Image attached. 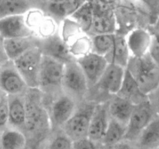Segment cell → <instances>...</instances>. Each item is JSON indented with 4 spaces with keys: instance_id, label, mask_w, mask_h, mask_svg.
I'll return each mask as SVG.
<instances>
[{
    "instance_id": "cell-1",
    "label": "cell",
    "mask_w": 159,
    "mask_h": 149,
    "mask_svg": "<svg viewBox=\"0 0 159 149\" xmlns=\"http://www.w3.org/2000/svg\"><path fill=\"white\" fill-rule=\"evenodd\" d=\"M25 130L35 133L51 128L48 110L43 101V95L40 89L29 88L25 94Z\"/></svg>"
},
{
    "instance_id": "cell-2",
    "label": "cell",
    "mask_w": 159,
    "mask_h": 149,
    "mask_svg": "<svg viewBox=\"0 0 159 149\" xmlns=\"http://www.w3.org/2000/svg\"><path fill=\"white\" fill-rule=\"evenodd\" d=\"M127 69L147 96L158 85L159 67L149 54L141 57H130Z\"/></svg>"
},
{
    "instance_id": "cell-3",
    "label": "cell",
    "mask_w": 159,
    "mask_h": 149,
    "mask_svg": "<svg viewBox=\"0 0 159 149\" xmlns=\"http://www.w3.org/2000/svg\"><path fill=\"white\" fill-rule=\"evenodd\" d=\"M65 64L48 56H42L38 89L43 97L51 98L62 92Z\"/></svg>"
},
{
    "instance_id": "cell-4",
    "label": "cell",
    "mask_w": 159,
    "mask_h": 149,
    "mask_svg": "<svg viewBox=\"0 0 159 149\" xmlns=\"http://www.w3.org/2000/svg\"><path fill=\"white\" fill-rule=\"evenodd\" d=\"M96 102L93 101H82L78 103L72 116L62 127L64 133L71 140L88 138L89 128Z\"/></svg>"
},
{
    "instance_id": "cell-5",
    "label": "cell",
    "mask_w": 159,
    "mask_h": 149,
    "mask_svg": "<svg viewBox=\"0 0 159 149\" xmlns=\"http://www.w3.org/2000/svg\"><path fill=\"white\" fill-rule=\"evenodd\" d=\"M89 86L85 75L77 61H71L65 64L62 91L68 94L78 102L85 100Z\"/></svg>"
},
{
    "instance_id": "cell-6",
    "label": "cell",
    "mask_w": 159,
    "mask_h": 149,
    "mask_svg": "<svg viewBox=\"0 0 159 149\" xmlns=\"http://www.w3.org/2000/svg\"><path fill=\"white\" fill-rule=\"evenodd\" d=\"M51 100L49 105H45V106H48V108H46L51 129H62L74 113L79 102L63 91L51 97Z\"/></svg>"
},
{
    "instance_id": "cell-7",
    "label": "cell",
    "mask_w": 159,
    "mask_h": 149,
    "mask_svg": "<svg viewBox=\"0 0 159 149\" xmlns=\"http://www.w3.org/2000/svg\"><path fill=\"white\" fill-rule=\"evenodd\" d=\"M42 56L43 54L37 46L12 61L26 85L30 88H38Z\"/></svg>"
},
{
    "instance_id": "cell-8",
    "label": "cell",
    "mask_w": 159,
    "mask_h": 149,
    "mask_svg": "<svg viewBox=\"0 0 159 149\" xmlns=\"http://www.w3.org/2000/svg\"><path fill=\"white\" fill-rule=\"evenodd\" d=\"M93 10V22L89 35L116 33V20L110 3L104 0H90Z\"/></svg>"
},
{
    "instance_id": "cell-9",
    "label": "cell",
    "mask_w": 159,
    "mask_h": 149,
    "mask_svg": "<svg viewBox=\"0 0 159 149\" xmlns=\"http://www.w3.org/2000/svg\"><path fill=\"white\" fill-rule=\"evenodd\" d=\"M26 21L33 35L47 38L59 33L60 23L39 8H33L25 13Z\"/></svg>"
},
{
    "instance_id": "cell-10",
    "label": "cell",
    "mask_w": 159,
    "mask_h": 149,
    "mask_svg": "<svg viewBox=\"0 0 159 149\" xmlns=\"http://www.w3.org/2000/svg\"><path fill=\"white\" fill-rule=\"evenodd\" d=\"M156 114L148 99L135 105L127 125L124 141H136L142 130L153 120Z\"/></svg>"
},
{
    "instance_id": "cell-11",
    "label": "cell",
    "mask_w": 159,
    "mask_h": 149,
    "mask_svg": "<svg viewBox=\"0 0 159 149\" xmlns=\"http://www.w3.org/2000/svg\"><path fill=\"white\" fill-rule=\"evenodd\" d=\"M29 87L12 61L0 68V91L7 96L25 95Z\"/></svg>"
},
{
    "instance_id": "cell-12",
    "label": "cell",
    "mask_w": 159,
    "mask_h": 149,
    "mask_svg": "<svg viewBox=\"0 0 159 149\" xmlns=\"http://www.w3.org/2000/svg\"><path fill=\"white\" fill-rule=\"evenodd\" d=\"M76 61L86 77L89 88H93L99 82L109 65L108 60L105 57L94 52Z\"/></svg>"
},
{
    "instance_id": "cell-13",
    "label": "cell",
    "mask_w": 159,
    "mask_h": 149,
    "mask_svg": "<svg viewBox=\"0 0 159 149\" xmlns=\"http://www.w3.org/2000/svg\"><path fill=\"white\" fill-rule=\"evenodd\" d=\"M38 47L43 55L52 57L64 64L75 60L71 56L68 45L59 33L47 38L40 39Z\"/></svg>"
},
{
    "instance_id": "cell-14",
    "label": "cell",
    "mask_w": 159,
    "mask_h": 149,
    "mask_svg": "<svg viewBox=\"0 0 159 149\" xmlns=\"http://www.w3.org/2000/svg\"><path fill=\"white\" fill-rule=\"evenodd\" d=\"M125 71L126 68L116 64L109 63L100 80L94 87H98L110 96L117 94L122 85Z\"/></svg>"
},
{
    "instance_id": "cell-15",
    "label": "cell",
    "mask_w": 159,
    "mask_h": 149,
    "mask_svg": "<svg viewBox=\"0 0 159 149\" xmlns=\"http://www.w3.org/2000/svg\"><path fill=\"white\" fill-rule=\"evenodd\" d=\"M33 35L26 21L25 14L9 16L0 20V36L4 39Z\"/></svg>"
},
{
    "instance_id": "cell-16",
    "label": "cell",
    "mask_w": 159,
    "mask_h": 149,
    "mask_svg": "<svg viewBox=\"0 0 159 149\" xmlns=\"http://www.w3.org/2000/svg\"><path fill=\"white\" fill-rule=\"evenodd\" d=\"M110 118L108 100L96 103L89 128L88 138L95 142L102 141Z\"/></svg>"
},
{
    "instance_id": "cell-17",
    "label": "cell",
    "mask_w": 159,
    "mask_h": 149,
    "mask_svg": "<svg viewBox=\"0 0 159 149\" xmlns=\"http://www.w3.org/2000/svg\"><path fill=\"white\" fill-rule=\"evenodd\" d=\"M89 0H49L43 8L48 15L61 23L68 18Z\"/></svg>"
},
{
    "instance_id": "cell-18",
    "label": "cell",
    "mask_w": 159,
    "mask_h": 149,
    "mask_svg": "<svg viewBox=\"0 0 159 149\" xmlns=\"http://www.w3.org/2000/svg\"><path fill=\"white\" fill-rule=\"evenodd\" d=\"M126 38L131 57H141L148 54L153 38L152 32L138 28L130 31Z\"/></svg>"
},
{
    "instance_id": "cell-19",
    "label": "cell",
    "mask_w": 159,
    "mask_h": 149,
    "mask_svg": "<svg viewBox=\"0 0 159 149\" xmlns=\"http://www.w3.org/2000/svg\"><path fill=\"white\" fill-rule=\"evenodd\" d=\"M40 38L34 35L5 39V48L9 60L14 61L32 48L37 47Z\"/></svg>"
},
{
    "instance_id": "cell-20",
    "label": "cell",
    "mask_w": 159,
    "mask_h": 149,
    "mask_svg": "<svg viewBox=\"0 0 159 149\" xmlns=\"http://www.w3.org/2000/svg\"><path fill=\"white\" fill-rule=\"evenodd\" d=\"M135 105L127 99L116 94L108 100L109 114L110 118L127 126Z\"/></svg>"
},
{
    "instance_id": "cell-21",
    "label": "cell",
    "mask_w": 159,
    "mask_h": 149,
    "mask_svg": "<svg viewBox=\"0 0 159 149\" xmlns=\"http://www.w3.org/2000/svg\"><path fill=\"white\" fill-rule=\"evenodd\" d=\"M117 95L127 99L134 105L139 104L148 99V96L143 93L138 82L129 72L127 68H126L122 85Z\"/></svg>"
},
{
    "instance_id": "cell-22",
    "label": "cell",
    "mask_w": 159,
    "mask_h": 149,
    "mask_svg": "<svg viewBox=\"0 0 159 149\" xmlns=\"http://www.w3.org/2000/svg\"><path fill=\"white\" fill-rule=\"evenodd\" d=\"M9 104V124L13 128L25 129L26 123V102L25 95L8 96Z\"/></svg>"
},
{
    "instance_id": "cell-23",
    "label": "cell",
    "mask_w": 159,
    "mask_h": 149,
    "mask_svg": "<svg viewBox=\"0 0 159 149\" xmlns=\"http://www.w3.org/2000/svg\"><path fill=\"white\" fill-rule=\"evenodd\" d=\"M130 57L131 54L127 45L126 36L118 34L117 32L115 33L113 50L111 54L107 57L109 63L116 64L124 68H127Z\"/></svg>"
},
{
    "instance_id": "cell-24",
    "label": "cell",
    "mask_w": 159,
    "mask_h": 149,
    "mask_svg": "<svg viewBox=\"0 0 159 149\" xmlns=\"http://www.w3.org/2000/svg\"><path fill=\"white\" fill-rule=\"evenodd\" d=\"M138 149H155L159 145V114L155 115L136 140Z\"/></svg>"
},
{
    "instance_id": "cell-25",
    "label": "cell",
    "mask_w": 159,
    "mask_h": 149,
    "mask_svg": "<svg viewBox=\"0 0 159 149\" xmlns=\"http://www.w3.org/2000/svg\"><path fill=\"white\" fill-rule=\"evenodd\" d=\"M35 8L29 0H0V20L17 14H25Z\"/></svg>"
},
{
    "instance_id": "cell-26",
    "label": "cell",
    "mask_w": 159,
    "mask_h": 149,
    "mask_svg": "<svg viewBox=\"0 0 159 149\" xmlns=\"http://www.w3.org/2000/svg\"><path fill=\"white\" fill-rule=\"evenodd\" d=\"M126 130H127V126L116 120L110 118V121L102 141L107 145H116L123 140H124Z\"/></svg>"
},
{
    "instance_id": "cell-27",
    "label": "cell",
    "mask_w": 159,
    "mask_h": 149,
    "mask_svg": "<svg viewBox=\"0 0 159 149\" xmlns=\"http://www.w3.org/2000/svg\"><path fill=\"white\" fill-rule=\"evenodd\" d=\"M3 149H24L26 138L24 133L16 128L7 129L1 133Z\"/></svg>"
},
{
    "instance_id": "cell-28",
    "label": "cell",
    "mask_w": 159,
    "mask_h": 149,
    "mask_svg": "<svg viewBox=\"0 0 159 149\" xmlns=\"http://www.w3.org/2000/svg\"><path fill=\"white\" fill-rule=\"evenodd\" d=\"M67 45L71 56L75 60H78L86 54L93 52L92 37L86 33L79 36Z\"/></svg>"
},
{
    "instance_id": "cell-29",
    "label": "cell",
    "mask_w": 159,
    "mask_h": 149,
    "mask_svg": "<svg viewBox=\"0 0 159 149\" xmlns=\"http://www.w3.org/2000/svg\"><path fill=\"white\" fill-rule=\"evenodd\" d=\"M115 34H102L91 35L93 52L102 55L107 59L113 50Z\"/></svg>"
},
{
    "instance_id": "cell-30",
    "label": "cell",
    "mask_w": 159,
    "mask_h": 149,
    "mask_svg": "<svg viewBox=\"0 0 159 149\" xmlns=\"http://www.w3.org/2000/svg\"><path fill=\"white\" fill-rule=\"evenodd\" d=\"M70 18L75 21L84 32L89 34L93 22V10L90 0L79 8Z\"/></svg>"
},
{
    "instance_id": "cell-31",
    "label": "cell",
    "mask_w": 159,
    "mask_h": 149,
    "mask_svg": "<svg viewBox=\"0 0 159 149\" xmlns=\"http://www.w3.org/2000/svg\"><path fill=\"white\" fill-rule=\"evenodd\" d=\"M83 34H85V32L80 26L70 17L65 19L60 23L59 34L67 44Z\"/></svg>"
},
{
    "instance_id": "cell-32",
    "label": "cell",
    "mask_w": 159,
    "mask_h": 149,
    "mask_svg": "<svg viewBox=\"0 0 159 149\" xmlns=\"http://www.w3.org/2000/svg\"><path fill=\"white\" fill-rule=\"evenodd\" d=\"M47 149H72V141L62 132L51 140Z\"/></svg>"
},
{
    "instance_id": "cell-33",
    "label": "cell",
    "mask_w": 159,
    "mask_h": 149,
    "mask_svg": "<svg viewBox=\"0 0 159 149\" xmlns=\"http://www.w3.org/2000/svg\"><path fill=\"white\" fill-rule=\"evenodd\" d=\"M9 124V104L8 96L2 92L0 99V129Z\"/></svg>"
},
{
    "instance_id": "cell-34",
    "label": "cell",
    "mask_w": 159,
    "mask_h": 149,
    "mask_svg": "<svg viewBox=\"0 0 159 149\" xmlns=\"http://www.w3.org/2000/svg\"><path fill=\"white\" fill-rule=\"evenodd\" d=\"M144 3L149 13L150 21L153 24L159 16V0H140Z\"/></svg>"
},
{
    "instance_id": "cell-35",
    "label": "cell",
    "mask_w": 159,
    "mask_h": 149,
    "mask_svg": "<svg viewBox=\"0 0 159 149\" xmlns=\"http://www.w3.org/2000/svg\"><path fill=\"white\" fill-rule=\"evenodd\" d=\"M152 34H153V38H152V45H151L148 54L152 60L159 67V36L154 33H152Z\"/></svg>"
},
{
    "instance_id": "cell-36",
    "label": "cell",
    "mask_w": 159,
    "mask_h": 149,
    "mask_svg": "<svg viewBox=\"0 0 159 149\" xmlns=\"http://www.w3.org/2000/svg\"><path fill=\"white\" fill-rule=\"evenodd\" d=\"M72 149H96V146L95 141L89 138H84L73 141Z\"/></svg>"
},
{
    "instance_id": "cell-37",
    "label": "cell",
    "mask_w": 159,
    "mask_h": 149,
    "mask_svg": "<svg viewBox=\"0 0 159 149\" xmlns=\"http://www.w3.org/2000/svg\"><path fill=\"white\" fill-rule=\"evenodd\" d=\"M148 96L149 102L152 104L155 113L159 114V84Z\"/></svg>"
},
{
    "instance_id": "cell-38",
    "label": "cell",
    "mask_w": 159,
    "mask_h": 149,
    "mask_svg": "<svg viewBox=\"0 0 159 149\" xmlns=\"http://www.w3.org/2000/svg\"><path fill=\"white\" fill-rule=\"evenodd\" d=\"M5 39L0 36V68L6 65L8 61H9V58L6 53V48H5Z\"/></svg>"
},
{
    "instance_id": "cell-39",
    "label": "cell",
    "mask_w": 159,
    "mask_h": 149,
    "mask_svg": "<svg viewBox=\"0 0 159 149\" xmlns=\"http://www.w3.org/2000/svg\"><path fill=\"white\" fill-rule=\"evenodd\" d=\"M29 1L32 3L33 6L35 8L39 7V9H43V8L44 7V6L49 0H29Z\"/></svg>"
},
{
    "instance_id": "cell-40",
    "label": "cell",
    "mask_w": 159,
    "mask_h": 149,
    "mask_svg": "<svg viewBox=\"0 0 159 149\" xmlns=\"http://www.w3.org/2000/svg\"><path fill=\"white\" fill-rule=\"evenodd\" d=\"M152 26H153V31H152V33L159 36V16L155 20V23L152 24Z\"/></svg>"
},
{
    "instance_id": "cell-41",
    "label": "cell",
    "mask_w": 159,
    "mask_h": 149,
    "mask_svg": "<svg viewBox=\"0 0 159 149\" xmlns=\"http://www.w3.org/2000/svg\"><path fill=\"white\" fill-rule=\"evenodd\" d=\"M116 149H134L129 144H125V143L120 142L119 144H116Z\"/></svg>"
},
{
    "instance_id": "cell-42",
    "label": "cell",
    "mask_w": 159,
    "mask_h": 149,
    "mask_svg": "<svg viewBox=\"0 0 159 149\" xmlns=\"http://www.w3.org/2000/svg\"><path fill=\"white\" fill-rule=\"evenodd\" d=\"M0 149H3L2 144V139H1V134H0Z\"/></svg>"
},
{
    "instance_id": "cell-43",
    "label": "cell",
    "mask_w": 159,
    "mask_h": 149,
    "mask_svg": "<svg viewBox=\"0 0 159 149\" xmlns=\"http://www.w3.org/2000/svg\"><path fill=\"white\" fill-rule=\"evenodd\" d=\"M1 95H2V92L0 91V99H1Z\"/></svg>"
},
{
    "instance_id": "cell-44",
    "label": "cell",
    "mask_w": 159,
    "mask_h": 149,
    "mask_svg": "<svg viewBox=\"0 0 159 149\" xmlns=\"http://www.w3.org/2000/svg\"><path fill=\"white\" fill-rule=\"evenodd\" d=\"M155 149H159V148H158V147H156V148H155Z\"/></svg>"
}]
</instances>
